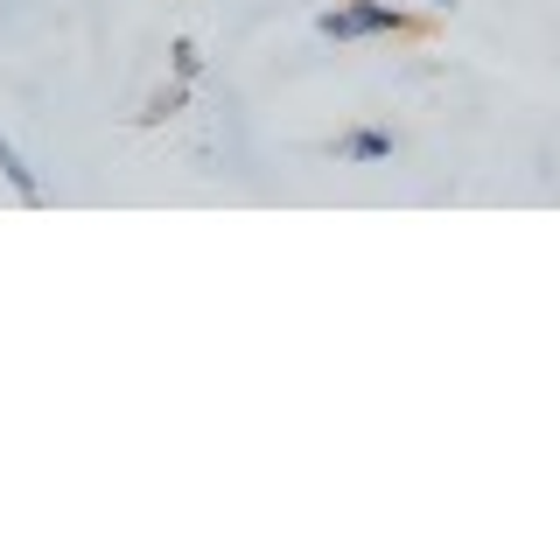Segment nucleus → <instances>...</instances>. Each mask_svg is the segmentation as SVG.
Segmentation results:
<instances>
[{
	"label": "nucleus",
	"instance_id": "obj_6",
	"mask_svg": "<svg viewBox=\"0 0 560 560\" xmlns=\"http://www.w3.org/2000/svg\"><path fill=\"white\" fill-rule=\"evenodd\" d=\"M168 63H175V78L189 84V78H197V70H203V49H197V43H189V35H183V43L168 49Z\"/></svg>",
	"mask_w": 560,
	"mask_h": 560
},
{
	"label": "nucleus",
	"instance_id": "obj_3",
	"mask_svg": "<svg viewBox=\"0 0 560 560\" xmlns=\"http://www.w3.org/2000/svg\"><path fill=\"white\" fill-rule=\"evenodd\" d=\"M0 175H8V189H14L22 203H43V183H35V168L22 162V148H14L8 133H0Z\"/></svg>",
	"mask_w": 560,
	"mask_h": 560
},
{
	"label": "nucleus",
	"instance_id": "obj_2",
	"mask_svg": "<svg viewBox=\"0 0 560 560\" xmlns=\"http://www.w3.org/2000/svg\"><path fill=\"white\" fill-rule=\"evenodd\" d=\"M337 154H343V162H358V168H372V162H393V133H378V127H358V133H343V140H337Z\"/></svg>",
	"mask_w": 560,
	"mask_h": 560
},
{
	"label": "nucleus",
	"instance_id": "obj_7",
	"mask_svg": "<svg viewBox=\"0 0 560 560\" xmlns=\"http://www.w3.org/2000/svg\"><path fill=\"white\" fill-rule=\"evenodd\" d=\"M428 8H448V0H428Z\"/></svg>",
	"mask_w": 560,
	"mask_h": 560
},
{
	"label": "nucleus",
	"instance_id": "obj_1",
	"mask_svg": "<svg viewBox=\"0 0 560 560\" xmlns=\"http://www.w3.org/2000/svg\"><path fill=\"white\" fill-rule=\"evenodd\" d=\"M350 22H358V43L364 35H413V14L399 0H343Z\"/></svg>",
	"mask_w": 560,
	"mask_h": 560
},
{
	"label": "nucleus",
	"instance_id": "obj_5",
	"mask_svg": "<svg viewBox=\"0 0 560 560\" xmlns=\"http://www.w3.org/2000/svg\"><path fill=\"white\" fill-rule=\"evenodd\" d=\"M315 35L323 43H358V22H350V8H323L315 14Z\"/></svg>",
	"mask_w": 560,
	"mask_h": 560
},
{
	"label": "nucleus",
	"instance_id": "obj_4",
	"mask_svg": "<svg viewBox=\"0 0 560 560\" xmlns=\"http://www.w3.org/2000/svg\"><path fill=\"white\" fill-rule=\"evenodd\" d=\"M183 105H189V84L175 78V84H162V92H154L148 105H140V127H162V119H175Z\"/></svg>",
	"mask_w": 560,
	"mask_h": 560
}]
</instances>
